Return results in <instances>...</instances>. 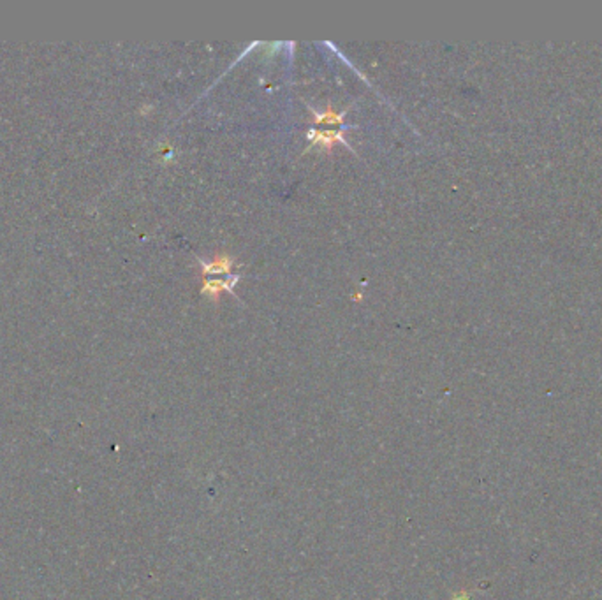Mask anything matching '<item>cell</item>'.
I'll return each instance as SVG.
<instances>
[{
	"instance_id": "1",
	"label": "cell",
	"mask_w": 602,
	"mask_h": 600,
	"mask_svg": "<svg viewBox=\"0 0 602 600\" xmlns=\"http://www.w3.org/2000/svg\"><path fill=\"white\" fill-rule=\"evenodd\" d=\"M306 136H308L310 139V146L306 148V151L316 146L323 148V150H331L335 144H343V146L349 148L345 138H343L342 129H338V131H317V129H310Z\"/></svg>"
},
{
	"instance_id": "2",
	"label": "cell",
	"mask_w": 602,
	"mask_h": 600,
	"mask_svg": "<svg viewBox=\"0 0 602 600\" xmlns=\"http://www.w3.org/2000/svg\"><path fill=\"white\" fill-rule=\"evenodd\" d=\"M240 275H229L227 279H217V280H205L201 285V292L212 298L213 301H219V294L222 292H231L235 285L238 284Z\"/></svg>"
},
{
	"instance_id": "3",
	"label": "cell",
	"mask_w": 602,
	"mask_h": 600,
	"mask_svg": "<svg viewBox=\"0 0 602 600\" xmlns=\"http://www.w3.org/2000/svg\"><path fill=\"white\" fill-rule=\"evenodd\" d=\"M199 264H201L203 275H224V273H231V269L235 268V259L227 254H219L215 255L212 262H205L199 259Z\"/></svg>"
},
{
	"instance_id": "4",
	"label": "cell",
	"mask_w": 602,
	"mask_h": 600,
	"mask_svg": "<svg viewBox=\"0 0 602 600\" xmlns=\"http://www.w3.org/2000/svg\"><path fill=\"white\" fill-rule=\"evenodd\" d=\"M345 113L347 111H335V107L331 105H328L326 111L324 113H317V111H312V114H310V122H312L313 125H342L343 120H345Z\"/></svg>"
}]
</instances>
